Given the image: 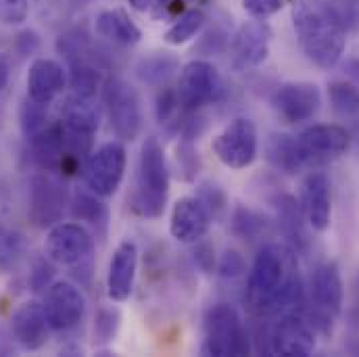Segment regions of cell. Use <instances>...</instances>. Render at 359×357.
<instances>
[{
	"label": "cell",
	"mask_w": 359,
	"mask_h": 357,
	"mask_svg": "<svg viewBox=\"0 0 359 357\" xmlns=\"http://www.w3.org/2000/svg\"><path fill=\"white\" fill-rule=\"evenodd\" d=\"M245 299L257 316H271L301 305L303 288L290 253L278 245L264 247L249 271Z\"/></svg>",
	"instance_id": "6da1fadb"
},
{
	"label": "cell",
	"mask_w": 359,
	"mask_h": 357,
	"mask_svg": "<svg viewBox=\"0 0 359 357\" xmlns=\"http://www.w3.org/2000/svg\"><path fill=\"white\" fill-rule=\"evenodd\" d=\"M292 25L305 57L322 69L334 67L347 44L345 21L328 0H294Z\"/></svg>",
	"instance_id": "7a4b0ae2"
},
{
	"label": "cell",
	"mask_w": 359,
	"mask_h": 357,
	"mask_svg": "<svg viewBox=\"0 0 359 357\" xmlns=\"http://www.w3.org/2000/svg\"><path fill=\"white\" fill-rule=\"evenodd\" d=\"M170 194V172L163 147L155 136L147 138L140 149L138 178L134 192V211L147 220L163 215Z\"/></svg>",
	"instance_id": "3957f363"
},
{
	"label": "cell",
	"mask_w": 359,
	"mask_h": 357,
	"mask_svg": "<svg viewBox=\"0 0 359 357\" xmlns=\"http://www.w3.org/2000/svg\"><path fill=\"white\" fill-rule=\"evenodd\" d=\"M205 356H249V335L238 311L228 303L213 305L205 316Z\"/></svg>",
	"instance_id": "277c9868"
},
{
	"label": "cell",
	"mask_w": 359,
	"mask_h": 357,
	"mask_svg": "<svg viewBox=\"0 0 359 357\" xmlns=\"http://www.w3.org/2000/svg\"><path fill=\"white\" fill-rule=\"evenodd\" d=\"M61 128H63V144L65 157L82 159L90 155L92 140L98 128V113L92 105V98L74 94L61 107ZM63 157V161H65Z\"/></svg>",
	"instance_id": "5b68a950"
},
{
	"label": "cell",
	"mask_w": 359,
	"mask_h": 357,
	"mask_svg": "<svg viewBox=\"0 0 359 357\" xmlns=\"http://www.w3.org/2000/svg\"><path fill=\"white\" fill-rule=\"evenodd\" d=\"M226 86L219 72L207 61H190L180 72L178 100L186 111H196L205 105L219 102Z\"/></svg>",
	"instance_id": "8992f818"
},
{
	"label": "cell",
	"mask_w": 359,
	"mask_h": 357,
	"mask_svg": "<svg viewBox=\"0 0 359 357\" xmlns=\"http://www.w3.org/2000/svg\"><path fill=\"white\" fill-rule=\"evenodd\" d=\"M104 107L111 121V130L121 140H134L142 128L140 96L128 82L113 78L104 86Z\"/></svg>",
	"instance_id": "52a82bcc"
},
{
	"label": "cell",
	"mask_w": 359,
	"mask_h": 357,
	"mask_svg": "<svg viewBox=\"0 0 359 357\" xmlns=\"http://www.w3.org/2000/svg\"><path fill=\"white\" fill-rule=\"evenodd\" d=\"M211 147L226 168L245 170L257 157V128L251 119L238 117L213 138Z\"/></svg>",
	"instance_id": "ba28073f"
},
{
	"label": "cell",
	"mask_w": 359,
	"mask_h": 357,
	"mask_svg": "<svg viewBox=\"0 0 359 357\" xmlns=\"http://www.w3.org/2000/svg\"><path fill=\"white\" fill-rule=\"evenodd\" d=\"M126 174V149L119 142H107L86 161V186L98 196H111L117 192Z\"/></svg>",
	"instance_id": "9c48e42d"
},
{
	"label": "cell",
	"mask_w": 359,
	"mask_h": 357,
	"mask_svg": "<svg viewBox=\"0 0 359 357\" xmlns=\"http://www.w3.org/2000/svg\"><path fill=\"white\" fill-rule=\"evenodd\" d=\"M42 307L53 330H69L84 318L86 299L76 284L61 280L46 288Z\"/></svg>",
	"instance_id": "30bf717a"
},
{
	"label": "cell",
	"mask_w": 359,
	"mask_h": 357,
	"mask_svg": "<svg viewBox=\"0 0 359 357\" xmlns=\"http://www.w3.org/2000/svg\"><path fill=\"white\" fill-rule=\"evenodd\" d=\"M48 260L59 266H82L92 253V236L80 224H55L44 243Z\"/></svg>",
	"instance_id": "8fae6325"
},
{
	"label": "cell",
	"mask_w": 359,
	"mask_h": 357,
	"mask_svg": "<svg viewBox=\"0 0 359 357\" xmlns=\"http://www.w3.org/2000/svg\"><path fill=\"white\" fill-rule=\"evenodd\" d=\"M271 105L286 123H301L311 119L322 105V94L316 84L288 82L273 92Z\"/></svg>",
	"instance_id": "7c38bea8"
},
{
	"label": "cell",
	"mask_w": 359,
	"mask_h": 357,
	"mask_svg": "<svg viewBox=\"0 0 359 357\" xmlns=\"http://www.w3.org/2000/svg\"><path fill=\"white\" fill-rule=\"evenodd\" d=\"M316 349V335L307 320L297 314H286L273 326L269 337V351L273 356L305 357Z\"/></svg>",
	"instance_id": "4fadbf2b"
},
{
	"label": "cell",
	"mask_w": 359,
	"mask_h": 357,
	"mask_svg": "<svg viewBox=\"0 0 359 357\" xmlns=\"http://www.w3.org/2000/svg\"><path fill=\"white\" fill-rule=\"evenodd\" d=\"M299 144L307 161H328L341 157L351 142L349 132L337 123H318L299 134Z\"/></svg>",
	"instance_id": "5bb4252c"
},
{
	"label": "cell",
	"mask_w": 359,
	"mask_h": 357,
	"mask_svg": "<svg viewBox=\"0 0 359 357\" xmlns=\"http://www.w3.org/2000/svg\"><path fill=\"white\" fill-rule=\"evenodd\" d=\"M211 226V213L198 196H184L174 205L170 232L182 245H194L205 238Z\"/></svg>",
	"instance_id": "9a60e30c"
},
{
	"label": "cell",
	"mask_w": 359,
	"mask_h": 357,
	"mask_svg": "<svg viewBox=\"0 0 359 357\" xmlns=\"http://www.w3.org/2000/svg\"><path fill=\"white\" fill-rule=\"evenodd\" d=\"M65 207V190L48 176H36L29 186V215L36 226L46 228L61 222Z\"/></svg>",
	"instance_id": "2e32d148"
},
{
	"label": "cell",
	"mask_w": 359,
	"mask_h": 357,
	"mask_svg": "<svg viewBox=\"0 0 359 357\" xmlns=\"http://www.w3.org/2000/svg\"><path fill=\"white\" fill-rule=\"evenodd\" d=\"M271 29L264 21L245 23L232 44V61L236 69H251L262 65L269 55Z\"/></svg>",
	"instance_id": "e0dca14e"
},
{
	"label": "cell",
	"mask_w": 359,
	"mask_h": 357,
	"mask_svg": "<svg viewBox=\"0 0 359 357\" xmlns=\"http://www.w3.org/2000/svg\"><path fill=\"white\" fill-rule=\"evenodd\" d=\"M48 320L44 316V307L36 301L21 303L11 320V330L15 341L25 351H38L48 341Z\"/></svg>",
	"instance_id": "ac0fdd59"
},
{
	"label": "cell",
	"mask_w": 359,
	"mask_h": 357,
	"mask_svg": "<svg viewBox=\"0 0 359 357\" xmlns=\"http://www.w3.org/2000/svg\"><path fill=\"white\" fill-rule=\"evenodd\" d=\"M301 201H303V213H305L309 226L318 232L328 230L330 217H332L330 180L320 172L309 174L301 188Z\"/></svg>",
	"instance_id": "d6986e66"
},
{
	"label": "cell",
	"mask_w": 359,
	"mask_h": 357,
	"mask_svg": "<svg viewBox=\"0 0 359 357\" xmlns=\"http://www.w3.org/2000/svg\"><path fill=\"white\" fill-rule=\"evenodd\" d=\"M136 268H138V249L134 243L126 241L115 249L107 274V292L113 301H126L132 295Z\"/></svg>",
	"instance_id": "ffe728a7"
},
{
	"label": "cell",
	"mask_w": 359,
	"mask_h": 357,
	"mask_svg": "<svg viewBox=\"0 0 359 357\" xmlns=\"http://www.w3.org/2000/svg\"><path fill=\"white\" fill-rule=\"evenodd\" d=\"M67 84L65 69L53 59H38L27 72V96L38 102H53Z\"/></svg>",
	"instance_id": "44dd1931"
},
{
	"label": "cell",
	"mask_w": 359,
	"mask_h": 357,
	"mask_svg": "<svg viewBox=\"0 0 359 357\" xmlns=\"http://www.w3.org/2000/svg\"><path fill=\"white\" fill-rule=\"evenodd\" d=\"M311 297L316 307L326 316H339L343 309V280L337 264L318 266L311 276Z\"/></svg>",
	"instance_id": "7402d4cb"
},
{
	"label": "cell",
	"mask_w": 359,
	"mask_h": 357,
	"mask_svg": "<svg viewBox=\"0 0 359 357\" xmlns=\"http://www.w3.org/2000/svg\"><path fill=\"white\" fill-rule=\"evenodd\" d=\"M29 142H32V157L40 168L57 170L59 166H63L65 144H63V128H61V123H53V126L44 128Z\"/></svg>",
	"instance_id": "603a6c76"
},
{
	"label": "cell",
	"mask_w": 359,
	"mask_h": 357,
	"mask_svg": "<svg viewBox=\"0 0 359 357\" xmlns=\"http://www.w3.org/2000/svg\"><path fill=\"white\" fill-rule=\"evenodd\" d=\"M96 32L117 44L134 46L140 42L142 34L138 25L123 11H102L96 15Z\"/></svg>",
	"instance_id": "cb8c5ba5"
},
{
	"label": "cell",
	"mask_w": 359,
	"mask_h": 357,
	"mask_svg": "<svg viewBox=\"0 0 359 357\" xmlns=\"http://www.w3.org/2000/svg\"><path fill=\"white\" fill-rule=\"evenodd\" d=\"M268 159L276 170H280L284 174H297L307 163V157H305L299 140L288 134H273L269 138Z\"/></svg>",
	"instance_id": "d4e9b609"
},
{
	"label": "cell",
	"mask_w": 359,
	"mask_h": 357,
	"mask_svg": "<svg viewBox=\"0 0 359 357\" xmlns=\"http://www.w3.org/2000/svg\"><path fill=\"white\" fill-rule=\"evenodd\" d=\"M19 123H21V132L25 134L27 140H32L34 136H38L44 128H48V111L44 102H38L34 98H27L21 102L19 107Z\"/></svg>",
	"instance_id": "484cf974"
},
{
	"label": "cell",
	"mask_w": 359,
	"mask_h": 357,
	"mask_svg": "<svg viewBox=\"0 0 359 357\" xmlns=\"http://www.w3.org/2000/svg\"><path fill=\"white\" fill-rule=\"evenodd\" d=\"M178 69V63L174 57H165V55H157V57H151V59H144L138 67V76L147 82V84H153V86H159V84H165L174 72Z\"/></svg>",
	"instance_id": "4316f807"
},
{
	"label": "cell",
	"mask_w": 359,
	"mask_h": 357,
	"mask_svg": "<svg viewBox=\"0 0 359 357\" xmlns=\"http://www.w3.org/2000/svg\"><path fill=\"white\" fill-rule=\"evenodd\" d=\"M205 23V15L198 8H190L186 11L178 21L165 32V42L172 46H180L184 42H188L190 38H194V34L203 27Z\"/></svg>",
	"instance_id": "83f0119b"
},
{
	"label": "cell",
	"mask_w": 359,
	"mask_h": 357,
	"mask_svg": "<svg viewBox=\"0 0 359 357\" xmlns=\"http://www.w3.org/2000/svg\"><path fill=\"white\" fill-rule=\"evenodd\" d=\"M328 96L332 107L343 113V115H355L359 113V86H355L353 82H334L328 88Z\"/></svg>",
	"instance_id": "f1b7e54d"
},
{
	"label": "cell",
	"mask_w": 359,
	"mask_h": 357,
	"mask_svg": "<svg viewBox=\"0 0 359 357\" xmlns=\"http://www.w3.org/2000/svg\"><path fill=\"white\" fill-rule=\"evenodd\" d=\"M21 255H23L21 234L8 228H0V269L8 271L11 268H15Z\"/></svg>",
	"instance_id": "f546056e"
},
{
	"label": "cell",
	"mask_w": 359,
	"mask_h": 357,
	"mask_svg": "<svg viewBox=\"0 0 359 357\" xmlns=\"http://www.w3.org/2000/svg\"><path fill=\"white\" fill-rule=\"evenodd\" d=\"M72 86L74 92L86 98H94L96 90H98V74L86 65V63H74V72H72Z\"/></svg>",
	"instance_id": "4dcf8cb0"
},
{
	"label": "cell",
	"mask_w": 359,
	"mask_h": 357,
	"mask_svg": "<svg viewBox=\"0 0 359 357\" xmlns=\"http://www.w3.org/2000/svg\"><path fill=\"white\" fill-rule=\"evenodd\" d=\"M74 215L78 220H84L90 224H102L107 220V211L102 207V203H98L96 198H92L88 194H76L74 198Z\"/></svg>",
	"instance_id": "1f68e13d"
},
{
	"label": "cell",
	"mask_w": 359,
	"mask_h": 357,
	"mask_svg": "<svg viewBox=\"0 0 359 357\" xmlns=\"http://www.w3.org/2000/svg\"><path fill=\"white\" fill-rule=\"evenodd\" d=\"M280 220L284 224V230L292 243H301V215L297 211V203L290 196L280 198Z\"/></svg>",
	"instance_id": "d6a6232c"
},
{
	"label": "cell",
	"mask_w": 359,
	"mask_h": 357,
	"mask_svg": "<svg viewBox=\"0 0 359 357\" xmlns=\"http://www.w3.org/2000/svg\"><path fill=\"white\" fill-rule=\"evenodd\" d=\"M232 228H234V232H236L238 236H243V238H249V241H251V238H255V236L262 232L264 222H262V217H259V215H255L253 211L238 207V209H236V213H234Z\"/></svg>",
	"instance_id": "836d02e7"
},
{
	"label": "cell",
	"mask_w": 359,
	"mask_h": 357,
	"mask_svg": "<svg viewBox=\"0 0 359 357\" xmlns=\"http://www.w3.org/2000/svg\"><path fill=\"white\" fill-rule=\"evenodd\" d=\"M29 13V0H0V21L6 25H19Z\"/></svg>",
	"instance_id": "e575fe53"
},
{
	"label": "cell",
	"mask_w": 359,
	"mask_h": 357,
	"mask_svg": "<svg viewBox=\"0 0 359 357\" xmlns=\"http://www.w3.org/2000/svg\"><path fill=\"white\" fill-rule=\"evenodd\" d=\"M117 324H119V314L115 309H100V314L96 316L94 335L98 337V341H109L113 339Z\"/></svg>",
	"instance_id": "d590c367"
},
{
	"label": "cell",
	"mask_w": 359,
	"mask_h": 357,
	"mask_svg": "<svg viewBox=\"0 0 359 357\" xmlns=\"http://www.w3.org/2000/svg\"><path fill=\"white\" fill-rule=\"evenodd\" d=\"M282 4H284V0H243L245 11L257 19H266L269 15L278 13L282 8Z\"/></svg>",
	"instance_id": "8d00e7d4"
},
{
	"label": "cell",
	"mask_w": 359,
	"mask_h": 357,
	"mask_svg": "<svg viewBox=\"0 0 359 357\" xmlns=\"http://www.w3.org/2000/svg\"><path fill=\"white\" fill-rule=\"evenodd\" d=\"M178 105V92L168 88L163 90V92L159 94V98H157V119H159L161 123H165V121L176 113Z\"/></svg>",
	"instance_id": "74e56055"
},
{
	"label": "cell",
	"mask_w": 359,
	"mask_h": 357,
	"mask_svg": "<svg viewBox=\"0 0 359 357\" xmlns=\"http://www.w3.org/2000/svg\"><path fill=\"white\" fill-rule=\"evenodd\" d=\"M198 198L205 203V207L209 209V213H213V217L224 211L226 198H224V192L219 188H215V186H203Z\"/></svg>",
	"instance_id": "f35d334b"
},
{
	"label": "cell",
	"mask_w": 359,
	"mask_h": 357,
	"mask_svg": "<svg viewBox=\"0 0 359 357\" xmlns=\"http://www.w3.org/2000/svg\"><path fill=\"white\" fill-rule=\"evenodd\" d=\"M245 271V262L236 251H226L219 262V274L224 278H236Z\"/></svg>",
	"instance_id": "ab89813d"
},
{
	"label": "cell",
	"mask_w": 359,
	"mask_h": 357,
	"mask_svg": "<svg viewBox=\"0 0 359 357\" xmlns=\"http://www.w3.org/2000/svg\"><path fill=\"white\" fill-rule=\"evenodd\" d=\"M50 278H53V268H50L46 262H38V264L34 266V271L29 274L32 288H34V290H42V288L48 284Z\"/></svg>",
	"instance_id": "60d3db41"
},
{
	"label": "cell",
	"mask_w": 359,
	"mask_h": 357,
	"mask_svg": "<svg viewBox=\"0 0 359 357\" xmlns=\"http://www.w3.org/2000/svg\"><path fill=\"white\" fill-rule=\"evenodd\" d=\"M194 262L205 269V271H211L213 264H215V257H213V251L209 245H201L196 247V253H194Z\"/></svg>",
	"instance_id": "b9f144b4"
},
{
	"label": "cell",
	"mask_w": 359,
	"mask_h": 357,
	"mask_svg": "<svg viewBox=\"0 0 359 357\" xmlns=\"http://www.w3.org/2000/svg\"><path fill=\"white\" fill-rule=\"evenodd\" d=\"M8 72H11V67H8V61L0 55V92L4 90L6 86V82H8Z\"/></svg>",
	"instance_id": "7bdbcfd3"
},
{
	"label": "cell",
	"mask_w": 359,
	"mask_h": 357,
	"mask_svg": "<svg viewBox=\"0 0 359 357\" xmlns=\"http://www.w3.org/2000/svg\"><path fill=\"white\" fill-rule=\"evenodd\" d=\"M130 2H132V6L138 8V11H147V8L151 6V0H130Z\"/></svg>",
	"instance_id": "ee69618b"
}]
</instances>
